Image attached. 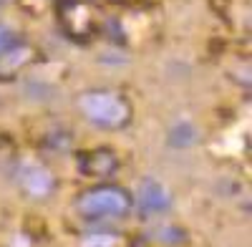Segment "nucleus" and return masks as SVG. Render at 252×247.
<instances>
[{
    "label": "nucleus",
    "instance_id": "obj_1",
    "mask_svg": "<svg viewBox=\"0 0 252 247\" xmlns=\"http://www.w3.org/2000/svg\"><path fill=\"white\" fill-rule=\"evenodd\" d=\"M78 109L91 124L101 129H121L129 124L131 109L126 98L114 91H89L78 98Z\"/></svg>",
    "mask_w": 252,
    "mask_h": 247
},
{
    "label": "nucleus",
    "instance_id": "obj_2",
    "mask_svg": "<svg viewBox=\"0 0 252 247\" xmlns=\"http://www.w3.org/2000/svg\"><path fill=\"white\" fill-rule=\"evenodd\" d=\"M131 207V199L124 189L116 187H98L89 194H83L78 202V212L83 217H109V215H124Z\"/></svg>",
    "mask_w": 252,
    "mask_h": 247
},
{
    "label": "nucleus",
    "instance_id": "obj_3",
    "mask_svg": "<svg viewBox=\"0 0 252 247\" xmlns=\"http://www.w3.org/2000/svg\"><path fill=\"white\" fill-rule=\"evenodd\" d=\"M20 184L26 187L28 194H33V197H43V194L51 192L53 179H51V172L43 167V164L26 161L23 167H20Z\"/></svg>",
    "mask_w": 252,
    "mask_h": 247
},
{
    "label": "nucleus",
    "instance_id": "obj_4",
    "mask_svg": "<svg viewBox=\"0 0 252 247\" xmlns=\"http://www.w3.org/2000/svg\"><path fill=\"white\" fill-rule=\"evenodd\" d=\"M139 204L146 212H164L169 207V192L157 179H144L139 184Z\"/></svg>",
    "mask_w": 252,
    "mask_h": 247
},
{
    "label": "nucleus",
    "instance_id": "obj_5",
    "mask_svg": "<svg viewBox=\"0 0 252 247\" xmlns=\"http://www.w3.org/2000/svg\"><path fill=\"white\" fill-rule=\"evenodd\" d=\"M31 58H33V51L28 46H15V48L8 46L5 51H0V78L10 81Z\"/></svg>",
    "mask_w": 252,
    "mask_h": 247
},
{
    "label": "nucleus",
    "instance_id": "obj_6",
    "mask_svg": "<svg viewBox=\"0 0 252 247\" xmlns=\"http://www.w3.org/2000/svg\"><path fill=\"white\" fill-rule=\"evenodd\" d=\"M114 156L109 152H94L91 156L83 159V169H86L89 174H106L114 169Z\"/></svg>",
    "mask_w": 252,
    "mask_h": 247
},
{
    "label": "nucleus",
    "instance_id": "obj_7",
    "mask_svg": "<svg viewBox=\"0 0 252 247\" xmlns=\"http://www.w3.org/2000/svg\"><path fill=\"white\" fill-rule=\"evenodd\" d=\"M81 247H116L114 235H91L81 242Z\"/></svg>",
    "mask_w": 252,
    "mask_h": 247
},
{
    "label": "nucleus",
    "instance_id": "obj_8",
    "mask_svg": "<svg viewBox=\"0 0 252 247\" xmlns=\"http://www.w3.org/2000/svg\"><path fill=\"white\" fill-rule=\"evenodd\" d=\"M10 43H13V33L5 26H0V51H5Z\"/></svg>",
    "mask_w": 252,
    "mask_h": 247
},
{
    "label": "nucleus",
    "instance_id": "obj_9",
    "mask_svg": "<svg viewBox=\"0 0 252 247\" xmlns=\"http://www.w3.org/2000/svg\"><path fill=\"white\" fill-rule=\"evenodd\" d=\"M35 3H38V8H43V3H46V0H35Z\"/></svg>",
    "mask_w": 252,
    "mask_h": 247
}]
</instances>
